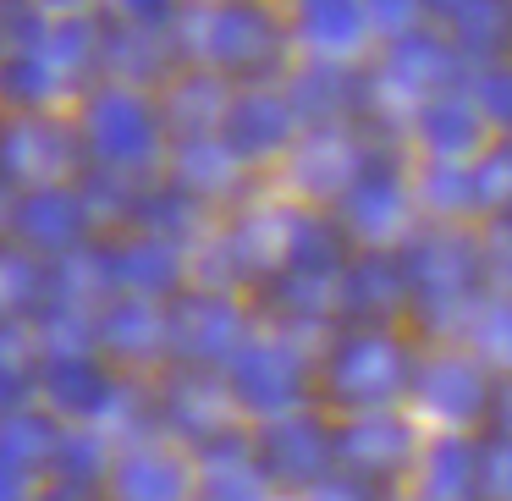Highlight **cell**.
<instances>
[{
  "label": "cell",
  "instance_id": "6da1fadb",
  "mask_svg": "<svg viewBox=\"0 0 512 501\" xmlns=\"http://www.w3.org/2000/svg\"><path fill=\"white\" fill-rule=\"evenodd\" d=\"M94 138H100L105 155H144L149 149V116L138 111L133 100H122V94H111V100L94 105Z\"/></svg>",
  "mask_w": 512,
  "mask_h": 501
},
{
  "label": "cell",
  "instance_id": "7a4b0ae2",
  "mask_svg": "<svg viewBox=\"0 0 512 501\" xmlns=\"http://www.w3.org/2000/svg\"><path fill=\"white\" fill-rule=\"evenodd\" d=\"M309 34L320 39V45H353L358 39L353 0H314L309 6Z\"/></svg>",
  "mask_w": 512,
  "mask_h": 501
},
{
  "label": "cell",
  "instance_id": "3957f363",
  "mask_svg": "<svg viewBox=\"0 0 512 501\" xmlns=\"http://www.w3.org/2000/svg\"><path fill=\"white\" fill-rule=\"evenodd\" d=\"M281 127H287V116H281L270 100H254V105L237 111V138H254L248 149H270L281 138Z\"/></svg>",
  "mask_w": 512,
  "mask_h": 501
},
{
  "label": "cell",
  "instance_id": "277c9868",
  "mask_svg": "<svg viewBox=\"0 0 512 501\" xmlns=\"http://www.w3.org/2000/svg\"><path fill=\"white\" fill-rule=\"evenodd\" d=\"M424 133H430L441 149H463L468 133H474V116H468L463 105H435V111L424 116Z\"/></svg>",
  "mask_w": 512,
  "mask_h": 501
},
{
  "label": "cell",
  "instance_id": "5b68a950",
  "mask_svg": "<svg viewBox=\"0 0 512 501\" xmlns=\"http://www.w3.org/2000/svg\"><path fill=\"white\" fill-rule=\"evenodd\" d=\"M28 215H39V237H50V243H56V237H67L61 232V226H67V199H34V210ZM34 226V221H28Z\"/></svg>",
  "mask_w": 512,
  "mask_h": 501
}]
</instances>
